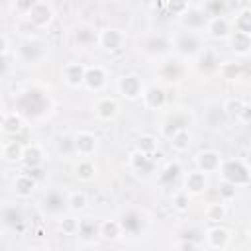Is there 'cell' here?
Segmentation results:
<instances>
[{
  "instance_id": "obj_1",
  "label": "cell",
  "mask_w": 251,
  "mask_h": 251,
  "mask_svg": "<svg viewBox=\"0 0 251 251\" xmlns=\"http://www.w3.org/2000/svg\"><path fill=\"white\" fill-rule=\"evenodd\" d=\"M14 108L24 120H41L51 112L53 102L49 92L35 86H27L14 96Z\"/></svg>"
},
{
  "instance_id": "obj_2",
  "label": "cell",
  "mask_w": 251,
  "mask_h": 251,
  "mask_svg": "<svg viewBox=\"0 0 251 251\" xmlns=\"http://www.w3.org/2000/svg\"><path fill=\"white\" fill-rule=\"evenodd\" d=\"M171 51H175L176 57L188 61L196 59L198 53L206 47L204 43V31H194V29H184L180 27L178 31L171 33Z\"/></svg>"
},
{
  "instance_id": "obj_3",
  "label": "cell",
  "mask_w": 251,
  "mask_h": 251,
  "mask_svg": "<svg viewBox=\"0 0 251 251\" xmlns=\"http://www.w3.org/2000/svg\"><path fill=\"white\" fill-rule=\"evenodd\" d=\"M14 57L24 67H39L49 57V45L41 37H31L29 35V37H24L18 43Z\"/></svg>"
},
{
  "instance_id": "obj_4",
  "label": "cell",
  "mask_w": 251,
  "mask_h": 251,
  "mask_svg": "<svg viewBox=\"0 0 251 251\" xmlns=\"http://www.w3.org/2000/svg\"><path fill=\"white\" fill-rule=\"evenodd\" d=\"M216 173L220 175V180H226V182H229V184H233L237 188H245L251 182V169H249L247 161L239 159V157L222 159V163H220Z\"/></svg>"
},
{
  "instance_id": "obj_5",
  "label": "cell",
  "mask_w": 251,
  "mask_h": 251,
  "mask_svg": "<svg viewBox=\"0 0 251 251\" xmlns=\"http://www.w3.org/2000/svg\"><path fill=\"white\" fill-rule=\"evenodd\" d=\"M194 124V114L190 108H173L171 112L165 114L161 126H159V135L163 139H171L173 133H176L178 129H186Z\"/></svg>"
},
{
  "instance_id": "obj_6",
  "label": "cell",
  "mask_w": 251,
  "mask_h": 251,
  "mask_svg": "<svg viewBox=\"0 0 251 251\" xmlns=\"http://www.w3.org/2000/svg\"><path fill=\"white\" fill-rule=\"evenodd\" d=\"M41 214L45 218H61L63 214H67V192L61 190L59 186H51L47 190H43V194L39 196L37 202Z\"/></svg>"
},
{
  "instance_id": "obj_7",
  "label": "cell",
  "mask_w": 251,
  "mask_h": 251,
  "mask_svg": "<svg viewBox=\"0 0 251 251\" xmlns=\"http://www.w3.org/2000/svg\"><path fill=\"white\" fill-rule=\"evenodd\" d=\"M118 222L122 227V235H127V237H141L145 233V227H147V216L139 208L124 210L120 214Z\"/></svg>"
},
{
  "instance_id": "obj_8",
  "label": "cell",
  "mask_w": 251,
  "mask_h": 251,
  "mask_svg": "<svg viewBox=\"0 0 251 251\" xmlns=\"http://www.w3.org/2000/svg\"><path fill=\"white\" fill-rule=\"evenodd\" d=\"M143 88H145V82L141 78V75L137 73H124L118 76L116 80V90L122 98H126L127 102H135L141 98L143 94Z\"/></svg>"
},
{
  "instance_id": "obj_9",
  "label": "cell",
  "mask_w": 251,
  "mask_h": 251,
  "mask_svg": "<svg viewBox=\"0 0 251 251\" xmlns=\"http://www.w3.org/2000/svg\"><path fill=\"white\" fill-rule=\"evenodd\" d=\"M127 169H129L135 176L147 180V178H151V176L155 175V171H157V161H155L151 155H147V153H141V151H137V149H131V151L127 153Z\"/></svg>"
},
{
  "instance_id": "obj_10",
  "label": "cell",
  "mask_w": 251,
  "mask_h": 251,
  "mask_svg": "<svg viewBox=\"0 0 251 251\" xmlns=\"http://www.w3.org/2000/svg\"><path fill=\"white\" fill-rule=\"evenodd\" d=\"M24 18L27 20V24L33 29H47V27H51V24L55 20V10H53V6L49 2L37 0Z\"/></svg>"
},
{
  "instance_id": "obj_11",
  "label": "cell",
  "mask_w": 251,
  "mask_h": 251,
  "mask_svg": "<svg viewBox=\"0 0 251 251\" xmlns=\"http://www.w3.org/2000/svg\"><path fill=\"white\" fill-rule=\"evenodd\" d=\"M126 41H127L126 33L118 27H104L98 31V37H96V45L104 53H110V55L120 53L126 47Z\"/></svg>"
},
{
  "instance_id": "obj_12",
  "label": "cell",
  "mask_w": 251,
  "mask_h": 251,
  "mask_svg": "<svg viewBox=\"0 0 251 251\" xmlns=\"http://www.w3.org/2000/svg\"><path fill=\"white\" fill-rule=\"evenodd\" d=\"M139 49L151 59H163L171 53V39L161 33H149L139 39Z\"/></svg>"
},
{
  "instance_id": "obj_13",
  "label": "cell",
  "mask_w": 251,
  "mask_h": 251,
  "mask_svg": "<svg viewBox=\"0 0 251 251\" xmlns=\"http://www.w3.org/2000/svg\"><path fill=\"white\" fill-rule=\"evenodd\" d=\"M73 149L76 157H92L96 155L98 147H100V139L96 133L88 131V129H78L73 135Z\"/></svg>"
},
{
  "instance_id": "obj_14",
  "label": "cell",
  "mask_w": 251,
  "mask_h": 251,
  "mask_svg": "<svg viewBox=\"0 0 251 251\" xmlns=\"http://www.w3.org/2000/svg\"><path fill=\"white\" fill-rule=\"evenodd\" d=\"M157 75L165 82H178L184 75V59H180L176 55H167V57L159 59Z\"/></svg>"
},
{
  "instance_id": "obj_15",
  "label": "cell",
  "mask_w": 251,
  "mask_h": 251,
  "mask_svg": "<svg viewBox=\"0 0 251 251\" xmlns=\"http://www.w3.org/2000/svg\"><path fill=\"white\" fill-rule=\"evenodd\" d=\"M92 112L100 122H114L120 116L122 106L114 96H98L92 102Z\"/></svg>"
},
{
  "instance_id": "obj_16",
  "label": "cell",
  "mask_w": 251,
  "mask_h": 251,
  "mask_svg": "<svg viewBox=\"0 0 251 251\" xmlns=\"http://www.w3.org/2000/svg\"><path fill=\"white\" fill-rule=\"evenodd\" d=\"M141 106L145 110H153V112H159V110H165L167 108V90L161 86V84H149L143 88V94H141Z\"/></svg>"
},
{
  "instance_id": "obj_17",
  "label": "cell",
  "mask_w": 251,
  "mask_h": 251,
  "mask_svg": "<svg viewBox=\"0 0 251 251\" xmlns=\"http://www.w3.org/2000/svg\"><path fill=\"white\" fill-rule=\"evenodd\" d=\"M82 86L88 90V92H102L106 86H108V71L102 67V65H88L84 69V80H82Z\"/></svg>"
},
{
  "instance_id": "obj_18",
  "label": "cell",
  "mask_w": 251,
  "mask_h": 251,
  "mask_svg": "<svg viewBox=\"0 0 251 251\" xmlns=\"http://www.w3.org/2000/svg\"><path fill=\"white\" fill-rule=\"evenodd\" d=\"M204 241H206V247L224 251L231 243V231L222 224H212L204 233Z\"/></svg>"
},
{
  "instance_id": "obj_19",
  "label": "cell",
  "mask_w": 251,
  "mask_h": 251,
  "mask_svg": "<svg viewBox=\"0 0 251 251\" xmlns=\"http://www.w3.org/2000/svg\"><path fill=\"white\" fill-rule=\"evenodd\" d=\"M231 20L226 18V16H212L206 20V25H204V33L214 39V41H226L231 33Z\"/></svg>"
},
{
  "instance_id": "obj_20",
  "label": "cell",
  "mask_w": 251,
  "mask_h": 251,
  "mask_svg": "<svg viewBox=\"0 0 251 251\" xmlns=\"http://www.w3.org/2000/svg\"><path fill=\"white\" fill-rule=\"evenodd\" d=\"M182 163L178 159L167 161L159 171H157V184L161 188H173L180 178H182Z\"/></svg>"
},
{
  "instance_id": "obj_21",
  "label": "cell",
  "mask_w": 251,
  "mask_h": 251,
  "mask_svg": "<svg viewBox=\"0 0 251 251\" xmlns=\"http://www.w3.org/2000/svg\"><path fill=\"white\" fill-rule=\"evenodd\" d=\"M182 188L190 194V196H200L208 190L210 186V180H208V175L194 169V171H188V173H182Z\"/></svg>"
},
{
  "instance_id": "obj_22",
  "label": "cell",
  "mask_w": 251,
  "mask_h": 251,
  "mask_svg": "<svg viewBox=\"0 0 251 251\" xmlns=\"http://www.w3.org/2000/svg\"><path fill=\"white\" fill-rule=\"evenodd\" d=\"M208 16L200 6H190L182 16H178V24L184 29H194V31H204Z\"/></svg>"
},
{
  "instance_id": "obj_23",
  "label": "cell",
  "mask_w": 251,
  "mask_h": 251,
  "mask_svg": "<svg viewBox=\"0 0 251 251\" xmlns=\"http://www.w3.org/2000/svg\"><path fill=\"white\" fill-rule=\"evenodd\" d=\"M220 163H222V155H220V151H216V149H202V151H198V153L194 155V165H196V169L202 171V173H206V175L216 173L218 167H220Z\"/></svg>"
},
{
  "instance_id": "obj_24",
  "label": "cell",
  "mask_w": 251,
  "mask_h": 251,
  "mask_svg": "<svg viewBox=\"0 0 251 251\" xmlns=\"http://www.w3.org/2000/svg\"><path fill=\"white\" fill-rule=\"evenodd\" d=\"M84 69L86 65L78 63V61H71L67 65H63V71H61V76H63V82L69 86V88H82V80H84Z\"/></svg>"
},
{
  "instance_id": "obj_25",
  "label": "cell",
  "mask_w": 251,
  "mask_h": 251,
  "mask_svg": "<svg viewBox=\"0 0 251 251\" xmlns=\"http://www.w3.org/2000/svg\"><path fill=\"white\" fill-rule=\"evenodd\" d=\"M45 159H47V153H45V147L41 143H27V145H24V153H22L20 163L25 169H33V167L45 165Z\"/></svg>"
},
{
  "instance_id": "obj_26",
  "label": "cell",
  "mask_w": 251,
  "mask_h": 251,
  "mask_svg": "<svg viewBox=\"0 0 251 251\" xmlns=\"http://www.w3.org/2000/svg\"><path fill=\"white\" fill-rule=\"evenodd\" d=\"M98 226L100 222L94 216H82L78 218V227H76V235L82 243L86 245H94V241L98 239Z\"/></svg>"
},
{
  "instance_id": "obj_27",
  "label": "cell",
  "mask_w": 251,
  "mask_h": 251,
  "mask_svg": "<svg viewBox=\"0 0 251 251\" xmlns=\"http://www.w3.org/2000/svg\"><path fill=\"white\" fill-rule=\"evenodd\" d=\"M73 175L78 182H92L98 176V165L92 161V157H78L73 165Z\"/></svg>"
},
{
  "instance_id": "obj_28",
  "label": "cell",
  "mask_w": 251,
  "mask_h": 251,
  "mask_svg": "<svg viewBox=\"0 0 251 251\" xmlns=\"http://www.w3.org/2000/svg\"><path fill=\"white\" fill-rule=\"evenodd\" d=\"M96 37H98V31L90 25V24H80L73 29V41L78 49H90L96 45Z\"/></svg>"
},
{
  "instance_id": "obj_29",
  "label": "cell",
  "mask_w": 251,
  "mask_h": 251,
  "mask_svg": "<svg viewBox=\"0 0 251 251\" xmlns=\"http://www.w3.org/2000/svg\"><path fill=\"white\" fill-rule=\"evenodd\" d=\"M37 186H39V182L35 178H31L27 173H20L14 178V182H12V190H14V194L18 198H29V196H33L35 190H37Z\"/></svg>"
},
{
  "instance_id": "obj_30",
  "label": "cell",
  "mask_w": 251,
  "mask_h": 251,
  "mask_svg": "<svg viewBox=\"0 0 251 251\" xmlns=\"http://www.w3.org/2000/svg\"><path fill=\"white\" fill-rule=\"evenodd\" d=\"M226 41H229V47L237 57H249V53H251V35L249 33L231 29V33Z\"/></svg>"
},
{
  "instance_id": "obj_31",
  "label": "cell",
  "mask_w": 251,
  "mask_h": 251,
  "mask_svg": "<svg viewBox=\"0 0 251 251\" xmlns=\"http://www.w3.org/2000/svg\"><path fill=\"white\" fill-rule=\"evenodd\" d=\"M218 75L224 78V80H227V82H235V80H239V78H243V73H245V69H243V65L239 63V61H233V59H226V61H222V63H218Z\"/></svg>"
},
{
  "instance_id": "obj_32",
  "label": "cell",
  "mask_w": 251,
  "mask_h": 251,
  "mask_svg": "<svg viewBox=\"0 0 251 251\" xmlns=\"http://www.w3.org/2000/svg\"><path fill=\"white\" fill-rule=\"evenodd\" d=\"M194 61H196V69H198L200 73H204V75L210 73V71H216V69H218V63H220L216 49L210 47V45H206V47L198 53V57H196Z\"/></svg>"
},
{
  "instance_id": "obj_33",
  "label": "cell",
  "mask_w": 251,
  "mask_h": 251,
  "mask_svg": "<svg viewBox=\"0 0 251 251\" xmlns=\"http://www.w3.org/2000/svg\"><path fill=\"white\" fill-rule=\"evenodd\" d=\"M24 129V118L14 110V112H4L0 118V131L6 135H18Z\"/></svg>"
},
{
  "instance_id": "obj_34",
  "label": "cell",
  "mask_w": 251,
  "mask_h": 251,
  "mask_svg": "<svg viewBox=\"0 0 251 251\" xmlns=\"http://www.w3.org/2000/svg\"><path fill=\"white\" fill-rule=\"evenodd\" d=\"M122 237V227H120V222L118 218H108V220H102L100 226H98V239L102 241H118Z\"/></svg>"
},
{
  "instance_id": "obj_35",
  "label": "cell",
  "mask_w": 251,
  "mask_h": 251,
  "mask_svg": "<svg viewBox=\"0 0 251 251\" xmlns=\"http://www.w3.org/2000/svg\"><path fill=\"white\" fill-rule=\"evenodd\" d=\"M0 222L6 224L8 227L22 226L24 224V212H22V208L16 206V204H10V202L2 204L0 206Z\"/></svg>"
},
{
  "instance_id": "obj_36",
  "label": "cell",
  "mask_w": 251,
  "mask_h": 251,
  "mask_svg": "<svg viewBox=\"0 0 251 251\" xmlns=\"http://www.w3.org/2000/svg\"><path fill=\"white\" fill-rule=\"evenodd\" d=\"M90 200H88V194L82 192V190H73V192H67V212L78 216L82 212H86Z\"/></svg>"
},
{
  "instance_id": "obj_37",
  "label": "cell",
  "mask_w": 251,
  "mask_h": 251,
  "mask_svg": "<svg viewBox=\"0 0 251 251\" xmlns=\"http://www.w3.org/2000/svg\"><path fill=\"white\" fill-rule=\"evenodd\" d=\"M192 141H194V135L190 127H186V129H178L176 133H173V137L169 139V145L175 153H186L192 147Z\"/></svg>"
},
{
  "instance_id": "obj_38",
  "label": "cell",
  "mask_w": 251,
  "mask_h": 251,
  "mask_svg": "<svg viewBox=\"0 0 251 251\" xmlns=\"http://www.w3.org/2000/svg\"><path fill=\"white\" fill-rule=\"evenodd\" d=\"M204 218L210 224H222L227 218V206H226V202H222V200L208 202L204 206Z\"/></svg>"
},
{
  "instance_id": "obj_39",
  "label": "cell",
  "mask_w": 251,
  "mask_h": 251,
  "mask_svg": "<svg viewBox=\"0 0 251 251\" xmlns=\"http://www.w3.org/2000/svg\"><path fill=\"white\" fill-rule=\"evenodd\" d=\"M171 206H173L175 212L184 214V212H188L190 206H192V196H190L184 188H176V190L171 194Z\"/></svg>"
},
{
  "instance_id": "obj_40",
  "label": "cell",
  "mask_w": 251,
  "mask_h": 251,
  "mask_svg": "<svg viewBox=\"0 0 251 251\" xmlns=\"http://www.w3.org/2000/svg\"><path fill=\"white\" fill-rule=\"evenodd\" d=\"M243 104H245V98H243V96H227V98L222 102V112H224V116H226L227 120L235 122Z\"/></svg>"
},
{
  "instance_id": "obj_41",
  "label": "cell",
  "mask_w": 251,
  "mask_h": 251,
  "mask_svg": "<svg viewBox=\"0 0 251 251\" xmlns=\"http://www.w3.org/2000/svg\"><path fill=\"white\" fill-rule=\"evenodd\" d=\"M135 149L141 151V153H155L159 151V137L153 135V133H141L137 139H135Z\"/></svg>"
},
{
  "instance_id": "obj_42",
  "label": "cell",
  "mask_w": 251,
  "mask_h": 251,
  "mask_svg": "<svg viewBox=\"0 0 251 251\" xmlns=\"http://www.w3.org/2000/svg\"><path fill=\"white\" fill-rule=\"evenodd\" d=\"M24 153V145L20 141H4V149H2V159L8 163H20Z\"/></svg>"
},
{
  "instance_id": "obj_43",
  "label": "cell",
  "mask_w": 251,
  "mask_h": 251,
  "mask_svg": "<svg viewBox=\"0 0 251 251\" xmlns=\"http://www.w3.org/2000/svg\"><path fill=\"white\" fill-rule=\"evenodd\" d=\"M231 27L237 29V31H243V33H249L251 35V10L249 8H241L233 22H231Z\"/></svg>"
},
{
  "instance_id": "obj_44",
  "label": "cell",
  "mask_w": 251,
  "mask_h": 251,
  "mask_svg": "<svg viewBox=\"0 0 251 251\" xmlns=\"http://www.w3.org/2000/svg\"><path fill=\"white\" fill-rule=\"evenodd\" d=\"M59 222V229L63 231V235H76V227H78V218L71 212L63 214L61 218H57Z\"/></svg>"
},
{
  "instance_id": "obj_45",
  "label": "cell",
  "mask_w": 251,
  "mask_h": 251,
  "mask_svg": "<svg viewBox=\"0 0 251 251\" xmlns=\"http://www.w3.org/2000/svg\"><path fill=\"white\" fill-rule=\"evenodd\" d=\"M200 8L204 10V14L208 18H212V16H226L227 4H226V0H204Z\"/></svg>"
},
{
  "instance_id": "obj_46",
  "label": "cell",
  "mask_w": 251,
  "mask_h": 251,
  "mask_svg": "<svg viewBox=\"0 0 251 251\" xmlns=\"http://www.w3.org/2000/svg\"><path fill=\"white\" fill-rule=\"evenodd\" d=\"M163 4H165L167 14L175 16V18L182 16V14L192 6V2H190V0H163Z\"/></svg>"
},
{
  "instance_id": "obj_47",
  "label": "cell",
  "mask_w": 251,
  "mask_h": 251,
  "mask_svg": "<svg viewBox=\"0 0 251 251\" xmlns=\"http://www.w3.org/2000/svg\"><path fill=\"white\" fill-rule=\"evenodd\" d=\"M218 196L226 204L227 202H233L237 198V186H233V184H229L226 180H220V184H218Z\"/></svg>"
},
{
  "instance_id": "obj_48",
  "label": "cell",
  "mask_w": 251,
  "mask_h": 251,
  "mask_svg": "<svg viewBox=\"0 0 251 251\" xmlns=\"http://www.w3.org/2000/svg\"><path fill=\"white\" fill-rule=\"evenodd\" d=\"M55 149H57V153L61 155V157H65V159H69V157H73L75 155V149H73V137H59L57 139V145H55Z\"/></svg>"
},
{
  "instance_id": "obj_49",
  "label": "cell",
  "mask_w": 251,
  "mask_h": 251,
  "mask_svg": "<svg viewBox=\"0 0 251 251\" xmlns=\"http://www.w3.org/2000/svg\"><path fill=\"white\" fill-rule=\"evenodd\" d=\"M175 247H176V249H180V251H192V249H198V247H200V243H198V241H194V239H192V235H182V239H178V241L175 243Z\"/></svg>"
},
{
  "instance_id": "obj_50",
  "label": "cell",
  "mask_w": 251,
  "mask_h": 251,
  "mask_svg": "<svg viewBox=\"0 0 251 251\" xmlns=\"http://www.w3.org/2000/svg\"><path fill=\"white\" fill-rule=\"evenodd\" d=\"M35 2L37 0H14V10H16L18 16H25Z\"/></svg>"
},
{
  "instance_id": "obj_51",
  "label": "cell",
  "mask_w": 251,
  "mask_h": 251,
  "mask_svg": "<svg viewBox=\"0 0 251 251\" xmlns=\"http://www.w3.org/2000/svg\"><path fill=\"white\" fill-rule=\"evenodd\" d=\"M235 122H239L241 126H249L251 124V104L245 100V104L241 106V110H239V116H237V120Z\"/></svg>"
},
{
  "instance_id": "obj_52",
  "label": "cell",
  "mask_w": 251,
  "mask_h": 251,
  "mask_svg": "<svg viewBox=\"0 0 251 251\" xmlns=\"http://www.w3.org/2000/svg\"><path fill=\"white\" fill-rule=\"evenodd\" d=\"M25 173H27L31 178H35L39 184H41L43 178H45V169H43V165H41V167H33V169H25Z\"/></svg>"
},
{
  "instance_id": "obj_53",
  "label": "cell",
  "mask_w": 251,
  "mask_h": 251,
  "mask_svg": "<svg viewBox=\"0 0 251 251\" xmlns=\"http://www.w3.org/2000/svg\"><path fill=\"white\" fill-rule=\"evenodd\" d=\"M8 51H10V41L4 33H0V57H6Z\"/></svg>"
},
{
  "instance_id": "obj_54",
  "label": "cell",
  "mask_w": 251,
  "mask_h": 251,
  "mask_svg": "<svg viewBox=\"0 0 251 251\" xmlns=\"http://www.w3.org/2000/svg\"><path fill=\"white\" fill-rule=\"evenodd\" d=\"M8 67H10V65L6 63V57H0V76L8 73Z\"/></svg>"
},
{
  "instance_id": "obj_55",
  "label": "cell",
  "mask_w": 251,
  "mask_h": 251,
  "mask_svg": "<svg viewBox=\"0 0 251 251\" xmlns=\"http://www.w3.org/2000/svg\"><path fill=\"white\" fill-rule=\"evenodd\" d=\"M4 114V102H2V98H0V116Z\"/></svg>"
},
{
  "instance_id": "obj_56",
  "label": "cell",
  "mask_w": 251,
  "mask_h": 251,
  "mask_svg": "<svg viewBox=\"0 0 251 251\" xmlns=\"http://www.w3.org/2000/svg\"><path fill=\"white\" fill-rule=\"evenodd\" d=\"M2 149H4V141L0 139V159H2Z\"/></svg>"
},
{
  "instance_id": "obj_57",
  "label": "cell",
  "mask_w": 251,
  "mask_h": 251,
  "mask_svg": "<svg viewBox=\"0 0 251 251\" xmlns=\"http://www.w3.org/2000/svg\"><path fill=\"white\" fill-rule=\"evenodd\" d=\"M2 6H4V0H0V10H2Z\"/></svg>"
},
{
  "instance_id": "obj_58",
  "label": "cell",
  "mask_w": 251,
  "mask_h": 251,
  "mask_svg": "<svg viewBox=\"0 0 251 251\" xmlns=\"http://www.w3.org/2000/svg\"><path fill=\"white\" fill-rule=\"evenodd\" d=\"M0 239H2V229H0Z\"/></svg>"
}]
</instances>
